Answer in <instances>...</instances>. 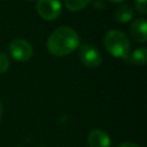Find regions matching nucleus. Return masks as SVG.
I'll return each instance as SVG.
<instances>
[{
	"label": "nucleus",
	"mask_w": 147,
	"mask_h": 147,
	"mask_svg": "<svg viewBox=\"0 0 147 147\" xmlns=\"http://www.w3.org/2000/svg\"><path fill=\"white\" fill-rule=\"evenodd\" d=\"M103 44L108 53L117 59L127 60L130 57V40L119 30H110L105 34Z\"/></svg>",
	"instance_id": "nucleus-2"
},
{
	"label": "nucleus",
	"mask_w": 147,
	"mask_h": 147,
	"mask_svg": "<svg viewBox=\"0 0 147 147\" xmlns=\"http://www.w3.org/2000/svg\"><path fill=\"white\" fill-rule=\"evenodd\" d=\"M8 51L13 59L20 62H25L30 60L33 54V48L31 44L22 38L13 39L8 45Z\"/></svg>",
	"instance_id": "nucleus-3"
},
{
	"label": "nucleus",
	"mask_w": 147,
	"mask_h": 147,
	"mask_svg": "<svg viewBox=\"0 0 147 147\" xmlns=\"http://www.w3.org/2000/svg\"><path fill=\"white\" fill-rule=\"evenodd\" d=\"M111 2H114V3H119V2H123L124 0H110Z\"/></svg>",
	"instance_id": "nucleus-15"
},
{
	"label": "nucleus",
	"mask_w": 147,
	"mask_h": 147,
	"mask_svg": "<svg viewBox=\"0 0 147 147\" xmlns=\"http://www.w3.org/2000/svg\"><path fill=\"white\" fill-rule=\"evenodd\" d=\"M127 60H130L132 63L138 64V65H145L147 62V49L145 47H140L137 48L133 54L131 55V57H129Z\"/></svg>",
	"instance_id": "nucleus-9"
},
{
	"label": "nucleus",
	"mask_w": 147,
	"mask_h": 147,
	"mask_svg": "<svg viewBox=\"0 0 147 147\" xmlns=\"http://www.w3.org/2000/svg\"><path fill=\"white\" fill-rule=\"evenodd\" d=\"M134 14L133 7L130 5H122L115 10V20L119 23H126L132 20Z\"/></svg>",
	"instance_id": "nucleus-8"
},
{
	"label": "nucleus",
	"mask_w": 147,
	"mask_h": 147,
	"mask_svg": "<svg viewBox=\"0 0 147 147\" xmlns=\"http://www.w3.org/2000/svg\"><path fill=\"white\" fill-rule=\"evenodd\" d=\"M87 144L90 147H111V139L106 131L94 129L87 134Z\"/></svg>",
	"instance_id": "nucleus-6"
},
{
	"label": "nucleus",
	"mask_w": 147,
	"mask_h": 147,
	"mask_svg": "<svg viewBox=\"0 0 147 147\" xmlns=\"http://www.w3.org/2000/svg\"><path fill=\"white\" fill-rule=\"evenodd\" d=\"M79 59L85 67L91 69L98 68L102 62L101 53L92 44H83L79 46Z\"/></svg>",
	"instance_id": "nucleus-5"
},
{
	"label": "nucleus",
	"mask_w": 147,
	"mask_h": 147,
	"mask_svg": "<svg viewBox=\"0 0 147 147\" xmlns=\"http://www.w3.org/2000/svg\"><path fill=\"white\" fill-rule=\"evenodd\" d=\"M130 34L137 42L144 44L147 40V22L144 17L137 18L130 25Z\"/></svg>",
	"instance_id": "nucleus-7"
},
{
	"label": "nucleus",
	"mask_w": 147,
	"mask_h": 147,
	"mask_svg": "<svg viewBox=\"0 0 147 147\" xmlns=\"http://www.w3.org/2000/svg\"><path fill=\"white\" fill-rule=\"evenodd\" d=\"M30 1H32V0H30Z\"/></svg>",
	"instance_id": "nucleus-16"
},
{
	"label": "nucleus",
	"mask_w": 147,
	"mask_h": 147,
	"mask_svg": "<svg viewBox=\"0 0 147 147\" xmlns=\"http://www.w3.org/2000/svg\"><path fill=\"white\" fill-rule=\"evenodd\" d=\"M36 9L42 20L54 21L61 14L62 3L60 0H37Z\"/></svg>",
	"instance_id": "nucleus-4"
},
{
	"label": "nucleus",
	"mask_w": 147,
	"mask_h": 147,
	"mask_svg": "<svg viewBox=\"0 0 147 147\" xmlns=\"http://www.w3.org/2000/svg\"><path fill=\"white\" fill-rule=\"evenodd\" d=\"M1 117H2V102L0 100V122H1Z\"/></svg>",
	"instance_id": "nucleus-14"
},
{
	"label": "nucleus",
	"mask_w": 147,
	"mask_h": 147,
	"mask_svg": "<svg viewBox=\"0 0 147 147\" xmlns=\"http://www.w3.org/2000/svg\"><path fill=\"white\" fill-rule=\"evenodd\" d=\"M91 1L92 0H64V5L70 11H80Z\"/></svg>",
	"instance_id": "nucleus-10"
},
{
	"label": "nucleus",
	"mask_w": 147,
	"mask_h": 147,
	"mask_svg": "<svg viewBox=\"0 0 147 147\" xmlns=\"http://www.w3.org/2000/svg\"><path fill=\"white\" fill-rule=\"evenodd\" d=\"M117 147H140L139 145L134 144V142H130V141H125V142H122L119 144Z\"/></svg>",
	"instance_id": "nucleus-13"
},
{
	"label": "nucleus",
	"mask_w": 147,
	"mask_h": 147,
	"mask_svg": "<svg viewBox=\"0 0 147 147\" xmlns=\"http://www.w3.org/2000/svg\"><path fill=\"white\" fill-rule=\"evenodd\" d=\"M9 69V59L5 52H0V74H5Z\"/></svg>",
	"instance_id": "nucleus-11"
},
{
	"label": "nucleus",
	"mask_w": 147,
	"mask_h": 147,
	"mask_svg": "<svg viewBox=\"0 0 147 147\" xmlns=\"http://www.w3.org/2000/svg\"><path fill=\"white\" fill-rule=\"evenodd\" d=\"M134 7L140 14H146L147 13V3L146 0H134Z\"/></svg>",
	"instance_id": "nucleus-12"
},
{
	"label": "nucleus",
	"mask_w": 147,
	"mask_h": 147,
	"mask_svg": "<svg viewBox=\"0 0 147 147\" xmlns=\"http://www.w3.org/2000/svg\"><path fill=\"white\" fill-rule=\"evenodd\" d=\"M79 36L70 26H60L55 29L47 39V49L54 56H65L72 53L79 46Z\"/></svg>",
	"instance_id": "nucleus-1"
}]
</instances>
